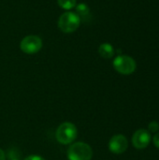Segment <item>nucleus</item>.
I'll use <instances>...</instances> for the list:
<instances>
[{
	"mask_svg": "<svg viewBox=\"0 0 159 160\" xmlns=\"http://www.w3.org/2000/svg\"><path fill=\"white\" fill-rule=\"evenodd\" d=\"M136 67L135 60L128 55H118L113 60L114 69L123 75L132 74L136 70Z\"/></svg>",
	"mask_w": 159,
	"mask_h": 160,
	"instance_id": "obj_4",
	"label": "nucleus"
},
{
	"mask_svg": "<svg viewBox=\"0 0 159 160\" xmlns=\"http://www.w3.org/2000/svg\"><path fill=\"white\" fill-rule=\"evenodd\" d=\"M77 135V128L74 124L70 122H65L61 124L55 131V138L57 142L65 145L72 143L76 140Z\"/></svg>",
	"mask_w": 159,
	"mask_h": 160,
	"instance_id": "obj_1",
	"label": "nucleus"
},
{
	"mask_svg": "<svg viewBox=\"0 0 159 160\" xmlns=\"http://www.w3.org/2000/svg\"><path fill=\"white\" fill-rule=\"evenodd\" d=\"M57 2L60 8L66 10L72 9L76 6V0H57Z\"/></svg>",
	"mask_w": 159,
	"mask_h": 160,
	"instance_id": "obj_9",
	"label": "nucleus"
},
{
	"mask_svg": "<svg viewBox=\"0 0 159 160\" xmlns=\"http://www.w3.org/2000/svg\"><path fill=\"white\" fill-rule=\"evenodd\" d=\"M159 129V125L157 122H151L149 125V130L152 132H157L158 131Z\"/></svg>",
	"mask_w": 159,
	"mask_h": 160,
	"instance_id": "obj_12",
	"label": "nucleus"
},
{
	"mask_svg": "<svg viewBox=\"0 0 159 160\" xmlns=\"http://www.w3.org/2000/svg\"><path fill=\"white\" fill-rule=\"evenodd\" d=\"M67 158L69 160H91L93 158V150L85 142H74L67 150Z\"/></svg>",
	"mask_w": 159,
	"mask_h": 160,
	"instance_id": "obj_2",
	"label": "nucleus"
},
{
	"mask_svg": "<svg viewBox=\"0 0 159 160\" xmlns=\"http://www.w3.org/2000/svg\"><path fill=\"white\" fill-rule=\"evenodd\" d=\"M128 147V142L124 135H114L109 142V149L115 155H121L127 151Z\"/></svg>",
	"mask_w": 159,
	"mask_h": 160,
	"instance_id": "obj_6",
	"label": "nucleus"
},
{
	"mask_svg": "<svg viewBox=\"0 0 159 160\" xmlns=\"http://www.w3.org/2000/svg\"><path fill=\"white\" fill-rule=\"evenodd\" d=\"M154 144L159 148V133H157L156 135H155V137H154Z\"/></svg>",
	"mask_w": 159,
	"mask_h": 160,
	"instance_id": "obj_14",
	"label": "nucleus"
},
{
	"mask_svg": "<svg viewBox=\"0 0 159 160\" xmlns=\"http://www.w3.org/2000/svg\"><path fill=\"white\" fill-rule=\"evenodd\" d=\"M24 160H45L43 158L39 157V156H36V155H32V156H29L27 158H25Z\"/></svg>",
	"mask_w": 159,
	"mask_h": 160,
	"instance_id": "obj_13",
	"label": "nucleus"
},
{
	"mask_svg": "<svg viewBox=\"0 0 159 160\" xmlns=\"http://www.w3.org/2000/svg\"><path fill=\"white\" fill-rule=\"evenodd\" d=\"M9 160H20V159H9Z\"/></svg>",
	"mask_w": 159,
	"mask_h": 160,
	"instance_id": "obj_16",
	"label": "nucleus"
},
{
	"mask_svg": "<svg viewBox=\"0 0 159 160\" xmlns=\"http://www.w3.org/2000/svg\"><path fill=\"white\" fill-rule=\"evenodd\" d=\"M98 53L100 54L101 57L109 59L112 58L114 54V48L111 43H102L98 47Z\"/></svg>",
	"mask_w": 159,
	"mask_h": 160,
	"instance_id": "obj_8",
	"label": "nucleus"
},
{
	"mask_svg": "<svg viewBox=\"0 0 159 160\" xmlns=\"http://www.w3.org/2000/svg\"><path fill=\"white\" fill-rule=\"evenodd\" d=\"M0 160H6V154L2 149H0Z\"/></svg>",
	"mask_w": 159,
	"mask_h": 160,
	"instance_id": "obj_15",
	"label": "nucleus"
},
{
	"mask_svg": "<svg viewBox=\"0 0 159 160\" xmlns=\"http://www.w3.org/2000/svg\"><path fill=\"white\" fill-rule=\"evenodd\" d=\"M151 142V135L146 129L137 130L132 137V143L137 149L146 148Z\"/></svg>",
	"mask_w": 159,
	"mask_h": 160,
	"instance_id": "obj_7",
	"label": "nucleus"
},
{
	"mask_svg": "<svg viewBox=\"0 0 159 160\" xmlns=\"http://www.w3.org/2000/svg\"><path fill=\"white\" fill-rule=\"evenodd\" d=\"M21 50L27 54H34L40 51L42 48V40L39 37L29 35L24 37L20 44Z\"/></svg>",
	"mask_w": 159,
	"mask_h": 160,
	"instance_id": "obj_5",
	"label": "nucleus"
},
{
	"mask_svg": "<svg viewBox=\"0 0 159 160\" xmlns=\"http://www.w3.org/2000/svg\"><path fill=\"white\" fill-rule=\"evenodd\" d=\"M81 23V18L78 14L67 11L58 19V27L64 33H72L76 31Z\"/></svg>",
	"mask_w": 159,
	"mask_h": 160,
	"instance_id": "obj_3",
	"label": "nucleus"
},
{
	"mask_svg": "<svg viewBox=\"0 0 159 160\" xmlns=\"http://www.w3.org/2000/svg\"><path fill=\"white\" fill-rule=\"evenodd\" d=\"M76 12L79 16H86L89 13V7L85 3H80L76 6Z\"/></svg>",
	"mask_w": 159,
	"mask_h": 160,
	"instance_id": "obj_10",
	"label": "nucleus"
},
{
	"mask_svg": "<svg viewBox=\"0 0 159 160\" xmlns=\"http://www.w3.org/2000/svg\"><path fill=\"white\" fill-rule=\"evenodd\" d=\"M7 158L9 159H20L19 153H17L16 149H10L7 152Z\"/></svg>",
	"mask_w": 159,
	"mask_h": 160,
	"instance_id": "obj_11",
	"label": "nucleus"
}]
</instances>
